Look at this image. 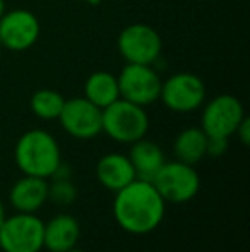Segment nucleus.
Masks as SVG:
<instances>
[{"mask_svg":"<svg viewBox=\"0 0 250 252\" xmlns=\"http://www.w3.org/2000/svg\"><path fill=\"white\" fill-rule=\"evenodd\" d=\"M167 202L149 180L136 179L115 192L113 216L117 225L130 235H147L161 225Z\"/></svg>","mask_w":250,"mask_h":252,"instance_id":"obj_1","label":"nucleus"},{"mask_svg":"<svg viewBox=\"0 0 250 252\" xmlns=\"http://www.w3.org/2000/svg\"><path fill=\"white\" fill-rule=\"evenodd\" d=\"M16 165L24 175L48 179L62 163L60 148L50 132L31 129L17 139L14 148Z\"/></svg>","mask_w":250,"mask_h":252,"instance_id":"obj_2","label":"nucleus"},{"mask_svg":"<svg viewBox=\"0 0 250 252\" xmlns=\"http://www.w3.org/2000/svg\"><path fill=\"white\" fill-rule=\"evenodd\" d=\"M149 117L144 106L118 98L101 110V132L117 143L132 144L146 137Z\"/></svg>","mask_w":250,"mask_h":252,"instance_id":"obj_3","label":"nucleus"},{"mask_svg":"<svg viewBox=\"0 0 250 252\" xmlns=\"http://www.w3.org/2000/svg\"><path fill=\"white\" fill-rule=\"evenodd\" d=\"M151 182L167 204H184L192 201L200 189V177L194 165L178 159L165 161Z\"/></svg>","mask_w":250,"mask_h":252,"instance_id":"obj_4","label":"nucleus"},{"mask_svg":"<svg viewBox=\"0 0 250 252\" xmlns=\"http://www.w3.org/2000/svg\"><path fill=\"white\" fill-rule=\"evenodd\" d=\"M45 223L34 213H16L0 225V249L3 252H41Z\"/></svg>","mask_w":250,"mask_h":252,"instance_id":"obj_5","label":"nucleus"},{"mask_svg":"<svg viewBox=\"0 0 250 252\" xmlns=\"http://www.w3.org/2000/svg\"><path fill=\"white\" fill-rule=\"evenodd\" d=\"M245 119L244 105L233 94H218L204 106L200 129L207 137L230 139L237 127Z\"/></svg>","mask_w":250,"mask_h":252,"instance_id":"obj_6","label":"nucleus"},{"mask_svg":"<svg viewBox=\"0 0 250 252\" xmlns=\"http://www.w3.org/2000/svg\"><path fill=\"white\" fill-rule=\"evenodd\" d=\"M161 36L153 26L142 23L130 24L118 34V52L127 63L151 65L161 53Z\"/></svg>","mask_w":250,"mask_h":252,"instance_id":"obj_7","label":"nucleus"},{"mask_svg":"<svg viewBox=\"0 0 250 252\" xmlns=\"http://www.w3.org/2000/svg\"><path fill=\"white\" fill-rule=\"evenodd\" d=\"M160 100L167 108L177 113H189L197 110L206 100V84L199 76L190 72H178L161 83Z\"/></svg>","mask_w":250,"mask_h":252,"instance_id":"obj_8","label":"nucleus"},{"mask_svg":"<svg viewBox=\"0 0 250 252\" xmlns=\"http://www.w3.org/2000/svg\"><path fill=\"white\" fill-rule=\"evenodd\" d=\"M120 98L136 105L147 106L160 100L161 83L154 69L144 63H127L117 76Z\"/></svg>","mask_w":250,"mask_h":252,"instance_id":"obj_9","label":"nucleus"},{"mask_svg":"<svg viewBox=\"0 0 250 252\" xmlns=\"http://www.w3.org/2000/svg\"><path fill=\"white\" fill-rule=\"evenodd\" d=\"M40 38V21L31 10L16 9L0 17V43L12 52L31 48Z\"/></svg>","mask_w":250,"mask_h":252,"instance_id":"obj_10","label":"nucleus"},{"mask_svg":"<svg viewBox=\"0 0 250 252\" xmlns=\"http://www.w3.org/2000/svg\"><path fill=\"white\" fill-rule=\"evenodd\" d=\"M63 130L76 139H93L101 132V108L87 98L65 100L58 115Z\"/></svg>","mask_w":250,"mask_h":252,"instance_id":"obj_11","label":"nucleus"},{"mask_svg":"<svg viewBox=\"0 0 250 252\" xmlns=\"http://www.w3.org/2000/svg\"><path fill=\"white\" fill-rule=\"evenodd\" d=\"M10 206L17 213H36L48 201L47 179L33 175H23L9 192Z\"/></svg>","mask_w":250,"mask_h":252,"instance_id":"obj_12","label":"nucleus"},{"mask_svg":"<svg viewBox=\"0 0 250 252\" xmlns=\"http://www.w3.org/2000/svg\"><path fill=\"white\" fill-rule=\"evenodd\" d=\"M96 179L110 192H118L136 180V170L129 156L122 153H108L101 156L96 165Z\"/></svg>","mask_w":250,"mask_h":252,"instance_id":"obj_13","label":"nucleus"},{"mask_svg":"<svg viewBox=\"0 0 250 252\" xmlns=\"http://www.w3.org/2000/svg\"><path fill=\"white\" fill-rule=\"evenodd\" d=\"M81 225L72 215H57L45 223L43 247L48 252H67L77 246Z\"/></svg>","mask_w":250,"mask_h":252,"instance_id":"obj_14","label":"nucleus"},{"mask_svg":"<svg viewBox=\"0 0 250 252\" xmlns=\"http://www.w3.org/2000/svg\"><path fill=\"white\" fill-rule=\"evenodd\" d=\"M129 159L136 170V177L140 180H153L154 175L160 172V168L165 165L167 158L165 153L160 148V144L147 139H139L132 143L129 153Z\"/></svg>","mask_w":250,"mask_h":252,"instance_id":"obj_15","label":"nucleus"},{"mask_svg":"<svg viewBox=\"0 0 250 252\" xmlns=\"http://www.w3.org/2000/svg\"><path fill=\"white\" fill-rule=\"evenodd\" d=\"M84 98H87L98 108H107L120 98L118 79L108 70H96L86 79L84 84Z\"/></svg>","mask_w":250,"mask_h":252,"instance_id":"obj_16","label":"nucleus"},{"mask_svg":"<svg viewBox=\"0 0 250 252\" xmlns=\"http://www.w3.org/2000/svg\"><path fill=\"white\" fill-rule=\"evenodd\" d=\"M173 153L178 161L195 166L204 156H207V136L200 127H189L177 136Z\"/></svg>","mask_w":250,"mask_h":252,"instance_id":"obj_17","label":"nucleus"},{"mask_svg":"<svg viewBox=\"0 0 250 252\" xmlns=\"http://www.w3.org/2000/svg\"><path fill=\"white\" fill-rule=\"evenodd\" d=\"M65 98L55 90H38L31 96V110L36 117L43 120H55L60 115Z\"/></svg>","mask_w":250,"mask_h":252,"instance_id":"obj_18","label":"nucleus"},{"mask_svg":"<svg viewBox=\"0 0 250 252\" xmlns=\"http://www.w3.org/2000/svg\"><path fill=\"white\" fill-rule=\"evenodd\" d=\"M77 197V189L70 179H54L48 184V201L58 206H70Z\"/></svg>","mask_w":250,"mask_h":252,"instance_id":"obj_19","label":"nucleus"},{"mask_svg":"<svg viewBox=\"0 0 250 252\" xmlns=\"http://www.w3.org/2000/svg\"><path fill=\"white\" fill-rule=\"evenodd\" d=\"M228 150L226 137H207V155L209 156H221Z\"/></svg>","mask_w":250,"mask_h":252,"instance_id":"obj_20","label":"nucleus"},{"mask_svg":"<svg viewBox=\"0 0 250 252\" xmlns=\"http://www.w3.org/2000/svg\"><path fill=\"white\" fill-rule=\"evenodd\" d=\"M235 134L238 136V139H240V143L244 144V146H249V143H250V120L247 119V117L240 122V126L237 127Z\"/></svg>","mask_w":250,"mask_h":252,"instance_id":"obj_21","label":"nucleus"},{"mask_svg":"<svg viewBox=\"0 0 250 252\" xmlns=\"http://www.w3.org/2000/svg\"><path fill=\"white\" fill-rule=\"evenodd\" d=\"M7 218V213H5V206H3L2 199H0V225L3 223V220Z\"/></svg>","mask_w":250,"mask_h":252,"instance_id":"obj_22","label":"nucleus"},{"mask_svg":"<svg viewBox=\"0 0 250 252\" xmlns=\"http://www.w3.org/2000/svg\"><path fill=\"white\" fill-rule=\"evenodd\" d=\"M5 14V0H0V17Z\"/></svg>","mask_w":250,"mask_h":252,"instance_id":"obj_23","label":"nucleus"},{"mask_svg":"<svg viewBox=\"0 0 250 252\" xmlns=\"http://www.w3.org/2000/svg\"><path fill=\"white\" fill-rule=\"evenodd\" d=\"M81 2H86V3H91V5H96V3L103 2V0H81Z\"/></svg>","mask_w":250,"mask_h":252,"instance_id":"obj_24","label":"nucleus"},{"mask_svg":"<svg viewBox=\"0 0 250 252\" xmlns=\"http://www.w3.org/2000/svg\"><path fill=\"white\" fill-rule=\"evenodd\" d=\"M67 252H84V251H81V249H77V247H74V249H70V251H67Z\"/></svg>","mask_w":250,"mask_h":252,"instance_id":"obj_25","label":"nucleus"},{"mask_svg":"<svg viewBox=\"0 0 250 252\" xmlns=\"http://www.w3.org/2000/svg\"><path fill=\"white\" fill-rule=\"evenodd\" d=\"M2 48H3V47H2V43H0V53H2Z\"/></svg>","mask_w":250,"mask_h":252,"instance_id":"obj_26","label":"nucleus"}]
</instances>
